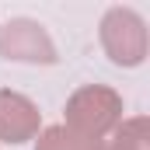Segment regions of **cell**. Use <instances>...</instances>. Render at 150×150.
Instances as JSON below:
<instances>
[{
    "label": "cell",
    "instance_id": "1",
    "mask_svg": "<svg viewBox=\"0 0 150 150\" xmlns=\"http://www.w3.org/2000/svg\"><path fill=\"white\" fill-rule=\"evenodd\" d=\"M122 122V94L105 84H84L67 101V129L91 140H105Z\"/></svg>",
    "mask_w": 150,
    "mask_h": 150
},
{
    "label": "cell",
    "instance_id": "2",
    "mask_svg": "<svg viewBox=\"0 0 150 150\" xmlns=\"http://www.w3.org/2000/svg\"><path fill=\"white\" fill-rule=\"evenodd\" d=\"M101 49L115 67H140L150 52L147 21L133 7H108L101 18Z\"/></svg>",
    "mask_w": 150,
    "mask_h": 150
},
{
    "label": "cell",
    "instance_id": "3",
    "mask_svg": "<svg viewBox=\"0 0 150 150\" xmlns=\"http://www.w3.org/2000/svg\"><path fill=\"white\" fill-rule=\"evenodd\" d=\"M0 56L14 63H45V67L59 59L45 25L32 18H11L0 25Z\"/></svg>",
    "mask_w": 150,
    "mask_h": 150
},
{
    "label": "cell",
    "instance_id": "4",
    "mask_svg": "<svg viewBox=\"0 0 150 150\" xmlns=\"http://www.w3.org/2000/svg\"><path fill=\"white\" fill-rule=\"evenodd\" d=\"M42 115L18 91H0V140L4 143H28L38 136Z\"/></svg>",
    "mask_w": 150,
    "mask_h": 150
},
{
    "label": "cell",
    "instance_id": "5",
    "mask_svg": "<svg viewBox=\"0 0 150 150\" xmlns=\"http://www.w3.org/2000/svg\"><path fill=\"white\" fill-rule=\"evenodd\" d=\"M35 150H108V143H105V140L80 136V133L67 129V126L59 122V126L42 129V136H38V147H35Z\"/></svg>",
    "mask_w": 150,
    "mask_h": 150
},
{
    "label": "cell",
    "instance_id": "6",
    "mask_svg": "<svg viewBox=\"0 0 150 150\" xmlns=\"http://www.w3.org/2000/svg\"><path fill=\"white\" fill-rule=\"evenodd\" d=\"M112 147L108 150H150V119L147 115H133L126 122H119L112 129Z\"/></svg>",
    "mask_w": 150,
    "mask_h": 150
}]
</instances>
